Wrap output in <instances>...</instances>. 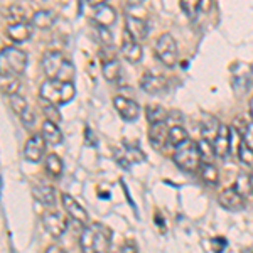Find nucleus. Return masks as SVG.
Listing matches in <instances>:
<instances>
[{
	"label": "nucleus",
	"instance_id": "1",
	"mask_svg": "<svg viewBox=\"0 0 253 253\" xmlns=\"http://www.w3.org/2000/svg\"><path fill=\"white\" fill-rule=\"evenodd\" d=\"M80 247L83 253H110L112 231L105 224L89 223L83 228V233L80 236Z\"/></svg>",
	"mask_w": 253,
	"mask_h": 253
},
{
	"label": "nucleus",
	"instance_id": "2",
	"mask_svg": "<svg viewBox=\"0 0 253 253\" xmlns=\"http://www.w3.org/2000/svg\"><path fill=\"white\" fill-rule=\"evenodd\" d=\"M41 64H42V71L47 80H58L64 83H73L75 80V66L59 51H47L42 56Z\"/></svg>",
	"mask_w": 253,
	"mask_h": 253
},
{
	"label": "nucleus",
	"instance_id": "3",
	"mask_svg": "<svg viewBox=\"0 0 253 253\" xmlns=\"http://www.w3.org/2000/svg\"><path fill=\"white\" fill-rule=\"evenodd\" d=\"M76 89L73 83H64V81H58V80H47L41 84L39 89V98H44V100L51 101V103L58 105H66L75 98Z\"/></svg>",
	"mask_w": 253,
	"mask_h": 253
},
{
	"label": "nucleus",
	"instance_id": "4",
	"mask_svg": "<svg viewBox=\"0 0 253 253\" xmlns=\"http://www.w3.org/2000/svg\"><path fill=\"white\" fill-rule=\"evenodd\" d=\"M172 161L179 169L187 170V172L199 170V167L203 164V159L198 149V142L187 140L182 145L175 147L172 154Z\"/></svg>",
	"mask_w": 253,
	"mask_h": 253
},
{
	"label": "nucleus",
	"instance_id": "5",
	"mask_svg": "<svg viewBox=\"0 0 253 253\" xmlns=\"http://www.w3.org/2000/svg\"><path fill=\"white\" fill-rule=\"evenodd\" d=\"M154 54L157 56L159 61H161L164 66L172 68L177 64V58H179V49H177V42L169 32L159 36L156 47H154Z\"/></svg>",
	"mask_w": 253,
	"mask_h": 253
},
{
	"label": "nucleus",
	"instance_id": "6",
	"mask_svg": "<svg viewBox=\"0 0 253 253\" xmlns=\"http://www.w3.org/2000/svg\"><path fill=\"white\" fill-rule=\"evenodd\" d=\"M2 63L5 71H10L14 75H22L27 66V54L19 47H3L2 49Z\"/></svg>",
	"mask_w": 253,
	"mask_h": 253
},
{
	"label": "nucleus",
	"instance_id": "7",
	"mask_svg": "<svg viewBox=\"0 0 253 253\" xmlns=\"http://www.w3.org/2000/svg\"><path fill=\"white\" fill-rule=\"evenodd\" d=\"M231 84L238 96H243L252 84V66L247 63H236L231 73Z\"/></svg>",
	"mask_w": 253,
	"mask_h": 253
},
{
	"label": "nucleus",
	"instance_id": "8",
	"mask_svg": "<svg viewBox=\"0 0 253 253\" xmlns=\"http://www.w3.org/2000/svg\"><path fill=\"white\" fill-rule=\"evenodd\" d=\"M61 203H63L64 211L69 214V218H71V219L78 221L80 224H83V226H88V224L91 223V221H89L88 211L84 210V208L81 206L71 194H61Z\"/></svg>",
	"mask_w": 253,
	"mask_h": 253
},
{
	"label": "nucleus",
	"instance_id": "9",
	"mask_svg": "<svg viewBox=\"0 0 253 253\" xmlns=\"http://www.w3.org/2000/svg\"><path fill=\"white\" fill-rule=\"evenodd\" d=\"M218 203L221 205L224 210L228 211H242L247 201H245V196L238 187H226L221 191V194L218 196Z\"/></svg>",
	"mask_w": 253,
	"mask_h": 253
},
{
	"label": "nucleus",
	"instance_id": "10",
	"mask_svg": "<svg viewBox=\"0 0 253 253\" xmlns=\"http://www.w3.org/2000/svg\"><path fill=\"white\" fill-rule=\"evenodd\" d=\"M46 145L47 142L44 140V137L39 135V133H34L24 147V159L32 162V164L42 161V157L46 156Z\"/></svg>",
	"mask_w": 253,
	"mask_h": 253
},
{
	"label": "nucleus",
	"instance_id": "11",
	"mask_svg": "<svg viewBox=\"0 0 253 253\" xmlns=\"http://www.w3.org/2000/svg\"><path fill=\"white\" fill-rule=\"evenodd\" d=\"M113 107H115L117 113L126 122H133L140 117V107L137 101L130 100L125 96H115L113 98Z\"/></svg>",
	"mask_w": 253,
	"mask_h": 253
},
{
	"label": "nucleus",
	"instance_id": "12",
	"mask_svg": "<svg viewBox=\"0 0 253 253\" xmlns=\"http://www.w3.org/2000/svg\"><path fill=\"white\" fill-rule=\"evenodd\" d=\"M125 34L133 41L140 42L149 36V24L145 19L135 17V15H126L125 19Z\"/></svg>",
	"mask_w": 253,
	"mask_h": 253
},
{
	"label": "nucleus",
	"instance_id": "13",
	"mask_svg": "<svg viewBox=\"0 0 253 253\" xmlns=\"http://www.w3.org/2000/svg\"><path fill=\"white\" fill-rule=\"evenodd\" d=\"M42 226H44V230H46L51 236H54V238H59V236H63L64 231H66L68 221L59 213L49 211V213H46V214L42 216Z\"/></svg>",
	"mask_w": 253,
	"mask_h": 253
},
{
	"label": "nucleus",
	"instance_id": "14",
	"mask_svg": "<svg viewBox=\"0 0 253 253\" xmlns=\"http://www.w3.org/2000/svg\"><path fill=\"white\" fill-rule=\"evenodd\" d=\"M169 128L170 126L167 125V122H164V124L150 125L149 140H150V145H152L156 150H164L166 147L169 145Z\"/></svg>",
	"mask_w": 253,
	"mask_h": 253
},
{
	"label": "nucleus",
	"instance_id": "15",
	"mask_svg": "<svg viewBox=\"0 0 253 253\" xmlns=\"http://www.w3.org/2000/svg\"><path fill=\"white\" fill-rule=\"evenodd\" d=\"M140 88L149 95H159V93L167 89V80L161 75H154V73H145L140 78Z\"/></svg>",
	"mask_w": 253,
	"mask_h": 253
},
{
	"label": "nucleus",
	"instance_id": "16",
	"mask_svg": "<svg viewBox=\"0 0 253 253\" xmlns=\"http://www.w3.org/2000/svg\"><path fill=\"white\" fill-rule=\"evenodd\" d=\"M213 145H214V150H216V156L218 157H226L230 154V149H231V128L228 125H223L219 126V132L216 138L213 140Z\"/></svg>",
	"mask_w": 253,
	"mask_h": 253
},
{
	"label": "nucleus",
	"instance_id": "17",
	"mask_svg": "<svg viewBox=\"0 0 253 253\" xmlns=\"http://www.w3.org/2000/svg\"><path fill=\"white\" fill-rule=\"evenodd\" d=\"M122 56H124L128 63L135 64L142 59V56H144V49H142L140 42H137V41H133L132 38H128V36L125 34L124 44H122Z\"/></svg>",
	"mask_w": 253,
	"mask_h": 253
},
{
	"label": "nucleus",
	"instance_id": "18",
	"mask_svg": "<svg viewBox=\"0 0 253 253\" xmlns=\"http://www.w3.org/2000/svg\"><path fill=\"white\" fill-rule=\"evenodd\" d=\"M7 38L14 42H26L32 36V24L29 22H20V24H10L5 29Z\"/></svg>",
	"mask_w": 253,
	"mask_h": 253
},
{
	"label": "nucleus",
	"instance_id": "19",
	"mask_svg": "<svg viewBox=\"0 0 253 253\" xmlns=\"http://www.w3.org/2000/svg\"><path fill=\"white\" fill-rule=\"evenodd\" d=\"M0 88H2V95L3 96L17 95L19 89H20L19 75H14V73L5 71V69H3L2 75H0Z\"/></svg>",
	"mask_w": 253,
	"mask_h": 253
},
{
	"label": "nucleus",
	"instance_id": "20",
	"mask_svg": "<svg viewBox=\"0 0 253 253\" xmlns=\"http://www.w3.org/2000/svg\"><path fill=\"white\" fill-rule=\"evenodd\" d=\"M32 194L38 199L39 203L46 206H54L56 203V189L51 184H46V182H39L32 187Z\"/></svg>",
	"mask_w": 253,
	"mask_h": 253
},
{
	"label": "nucleus",
	"instance_id": "21",
	"mask_svg": "<svg viewBox=\"0 0 253 253\" xmlns=\"http://www.w3.org/2000/svg\"><path fill=\"white\" fill-rule=\"evenodd\" d=\"M41 135L44 137V140L47 142V145H59L63 142V133H61V128L58 126L56 122L51 120H44L42 128H41Z\"/></svg>",
	"mask_w": 253,
	"mask_h": 253
},
{
	"label": "nucleus",
	"instance_id": "22",
	"mask_svg": "<svg viewBox=\"0 0 253 253\" xmlns=\"http://www.w3.org/2000/svg\"><path fill=\"white\" fill-rule=\"evenodd\" d=\"M93 19H95L96 24L103 27H110L112 24H115L117 20V12L112 5L108 3H103V5L95 7V14H93Z\"/></svg>",
	"mask_w": 253,
	"mask_h": 253
},
{
	"label": "nucleus",
	"instance_id": "23",
	"mask_svg": "<svg viewBox=\"0 0 253 253\" xmlns=\"http://www.w3.org/2000/svg\"><path fill=\"white\" fill-rule=\"evenodd\" d=\"M145 117L150 125H156V124H164V122L169 120L170 113L162 105H149L145 108Z\"/></svg>",
	"mask_w": 253,
	"mask_h": 253
},
{
	"label": "nucleus",
	"instance_id": "24",
	"mask_svg": "<svg viewBox=\"0 0 253 253\" xmlns=\"http://www.w3.org/2000/svg\"><path fill=\"white\" fill-rule=\"evenodd\" d=\"M54 22H56V15L51 10L46 9L34 12V15L31 17L32 27H38V29H49Z\"/></svg>",
	"mask_w": 253,
	"mask_h": 253
},
{
	"label": "nucleus",
	"instance_id": "25",
	"mask_svg": "<svg viewBox=\"0 0 253 253\" xmlns=\"http://www.w3.org/2000/svg\"><path fill=\"white\" fill-rule=\"evenodd\" d=\"M219 126H221V124L218 122V118L213 117V115H206L201 122L203 138H208V140L213 142L216 138V135H218V132H219Z\"/></svg>",
	"mask_w": 253,
	"mask_h": 253
},
{
	"label": "nucleus",
	"instance_id": "26",
	"mask_svg": "<svg viewBox=\"0 0 253 253\" xmlns=\"http://www.w3.org/2000/svg\"><path fill=\"white\" fill-rule=\"evenodd\" d=\"M3 19L10 24H20V22H27V14H26V9L22 5H17V3H12V5L7 7L3 10Z\"/></svg>",
	"mask_w": 253,
	"mask_h": 253
},
{
	"label": "nucleus",
	"instance_id": "27",
	"mask_svg": "<svg viewBox=\"0 0 253 253\" xmlns=\"http://www.w3.org/2000/svg\"><path fill=\"white\" fill-rule=\"evenodd\" d=\"M199 175L210 186H216L219 182V172L216 166L211 164V162H203L201 167H199Z\"/></svg>",
	"mask_w": 253,
	"mask_h": 253
},
{
	"label": "nucleus",
	"instance_id": "28",
	"mask_svg": "<svg viewBox=\"0 0 253 253\" xmlns=\"http://www.w3.org/2000/svg\"><path fill=\"white\" fill-rule=\"evenodd\" d=\"M124 150L126 154V157H128L130 164H140V162L145 161V154L144 150L138 147L137 142H124Z\"/></svg>",
	"mask_w": 253,
	"mask_h": 253
},
{
	"label": "nucleus",
	"instance_id": "29",
	"mask_svg": "<svg viewBox=\"0 0 253 253\" xmlns=\"http://www.w3.org/2000/svg\"><path fill=\"white\" fill-rule=\"evenodd\" d=\"M189 140V135H187L186 128L182 125H170L169 128V145L170 147H179L184 142Z\"/></svg>",
	"mask_w": 253,
	"mask_h": 253
},
{
	"label": "nucleus",
	"instance_id": "30",
	"mask_svg": "<svg viewBox=\"0 0 253 253\" xmlns=\"http://www.w3.org/2000/svg\"><path fill=\"white\" fill-rule=\"evenodd\" d=\"M44 166H46V172L51 174L52 177H61V174H63V161L58 154H47Z\"/></svg>",
	"mask_w": 253,
	"mask_h": 253
},
{
	"label": "nucleus",
	"instance_id": "31",
	"mask_svg": "<svg viewBox=\"0 0 253 253\" xmlns=\"http://www.w3.org/2000/svg\"><path fill=\"white\" fill-rule=\"evenodd\" d=\"M120 63L117 59H112V61H105L103 66H101V75L107 81H117L118 76H120Z\"/></svg>",
	"mask_w": 253,
	"mask_h": 253
},
{
	"label": "nucleus",
	"instance_id": "32",
	"mask_svg": "<svg viewBox=\"0 0 253 253\" xmlns=\"http://www.w3.org/2000/svg\"><path fill=\"white\" fill-rule=\"evenodd\" d=\"M198 149H199V154H201L203 162H211V164H213V161L216 157L213 142L208 140V138H201V140H198Z\"/></svg>",
	"mask_w": 253,
	"mask_h": 253
},
{
	"label": "nucleus",
	"instance_id": "33",
	"mask_svg": "<svg viewBox=\"0 0 253 253\" xmlns=\"http://www.w3.org/2000/svg\"><path fill=\"white\" fill-rule=\"evenodd\" d=\"M41 108H42L44 115H46V120H51V122H56V124H59L61 122V113H59V107L54 103H51V101L44 100V98H41Z\"/></svg>",
	"mask_w": 253,
	"mask_h": 253
},
{
	"label": "nucleus",
	"instance_id": "34",
	"mask_svg": "<svg viewBox=\"0 0 253 253\" xmlns=\"http://www.w3.org/2000/svg\"><path fill=\"white\" fill-rule=\"evenodd\" d=\"M93 32H95V38L98 42L101 44V47H105V46H112V32L108 31V27H103V26H100V24H93Z\"/></svg>",
	"mask_w": 253,
	"mask_h": 253
},
{
	"label": "nucleus",
	"instance_id": "35",
	"mask_svg": "<svg viewBox=\"0 0 253 253\" xmlns=\"http://www.w3.org/2000/svg\"><path fill=\"white\" fill-rule=\"evenodd\" d=\"M181 10L189 19H196V15L201 12V0H181Z\"/></svg>",
	"mask_w": 253,
	"mask_h": 253
},
{
	"label": "nucleus",
	"instance_id": "36",
	"mask_svg": "<svg viewBox=\"0 0 253 253\" xmlns=\"http://www.w3.org/2000/svg\"><path fill=\"white\" fill-rule=\"evenodd\" d=\"M9 107H10V110L14 113H17V115L20 117L22 115L24 112H26L27 108V101H26V98L24 96H20L19 93L17 95H12V96H9Z\"/></svg>",
	"mask_w": 253,
	"mask_h": 253
},
{
	"label": "nucleus",
	"instance_id": "37",
	"mask_svg": "<svg viewBox=\"0 0 253 253\" xmlns=\"http://www.w3.org/2000/svg\"><path fill=\"white\" fill-rule=\"evenodd\" d=\"M238 159L243 162L245 166H252L253 164V149L243 140V138H242L240 147H238Z\"/></svg>",
	"mask_w": 253,
	"mask_h": 253
},
{
	"label": "nucleus",
	"instance_id": "38",
	"mask_svg": "<svg viewBox=\"0 0 253 253\" xmlns=\"http://www.w3.org/2000/svg\"><path fill=\"white\" fill-rule=\"evenodd\" d=\"M113 157H115V162L122 167V169H128V167L132 166L124 149H115V154H113Z\"/></svg>",
	"mask_w": 253,
	"mask_h": 253
},
{
	"label": "nucleus",
	"instance_id": "39",
	"mask_svg": "<svg viewBox=\"0 0 253 253\" xmlns=\"http://www.w3.org/2000/svg\"><path fill=\"white\" fill-rule=\"evenodd\" d=\"M113 253H137V245L133 242H124L113 250Z\"/></svg>",
	"mask_w": 253,
	"mask_h": 253
},
{
	"label": "nucleus",
	"instance_id": "40",
	"mask_svg": "<svg viewBox=\"0 0 253 253\" xmlns=\"http://www.w3.org/2000/svg\"><path fill=\"white\" fill-rule=\"evenodd\" d=\"M20 120H22V124L27 126V128H31L32 125H34V122H36V117H34V113L31 112L29 108L26 110V112L20 115Z\"/></svg>",
	"mask_w": 253,
	"mask_h": 253
},
{
	"label": "nucleus",
	"instance_id": "41",
	"mask_svg": "<svg viewBox=\"0 0 253 253\" xmlns=\"http://www.w3.org/2000/svg\"><path fill=\"white\" fill-rule=\"evenodd\" d=\"M211 247H213L214 253H221V252H224V247H226V240L221 238V236L213 238V240H211Z\"/></svg>",
	"mask_w": 253,
	"mask_h": 253
},
{
	"label": "nucleus",
	"instance_id": "42",
	"mask_svg": "<svg viewBox=\"0 0 253 253\" xmlns=\"http://www.w3.org/2000/svg\"><path fill=\"white\" fill-rule=\"evenodd\" d=\"M242 138L253 149V124H248L247 130H245V133H243Z\"/></svg>",
	"mask_w": 253,
	"mask_h": 253
},
{
	"label": "nucleus",
	"instance_id": "43",
	"mask_svg": "<svg viewBox=\"0 0 253 253\" xmlns=\"http://www.w3.org/2000/svg\"><path fill=\"white\" fill-rule=\"evenodd\" d=\"M46 253H68V252L64 250V248L58 247V245H51V247L46 250Z\"/></svg>",
	"mask_w": 253,
	"mask_h": 253
},
{
	"label": "nucleus",
	"instance_id": "44",
	"mask_svg": "<svg viewBox=\"0 0 253 253\" xmlns=\"http://www.w3.org/2000/svg\"><path fill=\"white\" fill-rule=\"evenodd\" d=\"M211 5H213V0H201V12H210Z\"/></svg>",
	"mask_w": 253,
	"mask_h": 253
},
{
	"label": "nucleus",
	"instance_id": "45",
	"mask_svg": "<svg viewBox=\"0 0 253 253\" xmlns=\"http://www.w3.org/2000/svg\"><path fill=\"white\" fill-rule=\"evenodd\" d=\"M88 5L91 7H98V5H103V3H107V0H86Z\"/></svg>",
	"mask_w": 253,
	"mask_h": 253
},
{
	"label": "nucleus",
	"instance_id": "46",
	"mask_svg": "<svg viewBox=\"0 0 253 253\" xmlns=\"http://www.w3.org/2000/svg\"><path fill=\"white\" fill-rule=\"evenodd\" d=\"M248 182H250V191L253 193V170L250 172V175H248Z\"/></svg>",
	"mask_w": 253,
	"mask_h": 253
},
{
	"label": "nucleus",
	"instance_id": "47",
	"mask_svg": "<svg viewBox=\"0 0 253 253\" xmlns=\"http://www.w3.org/2000/svg\"><path fill=\"white\" fill-rule=\"evenodd\" d=\"M142 2H144V0H128L130 5H140Z\"/></svg>",
	"mask_w": 253,
	"mask_h": 253
},
{
	"label": "nucleus",
	"instance_id": "48",
	"mask_svg": "<svg viewBox=\"0 0 253 253\" xmlns=\"http://www.w3.org/2000/svg\"><path fill=\"white\" fill-rule=\"evenodd\" d=\"M248 112H250V117L253 118V98L250 100V105H248Z\"/></svg>",
	"mask_w": 253,
	"mask_h": 253
}]
</instances>
